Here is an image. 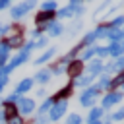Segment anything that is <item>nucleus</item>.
<instances>
[{
    "label": "nucleus",
    "mask_w": 124,
    "mask_h": 124,
    "mask_svg": "<svg viewBox=\"0 0 124 124\" xmlns=\"http://www.w3.org/2000/svg\"><path fill=\"white\" fill-rule=\"evenodd\" d=\"M99 93H101V89H99L97 85H89L87 89H83V91L79 93V105L85 107V108L95 107V103H97V99H99Z\"/></svg>",
    "instance_id": "obj_1"
},
{
    "label": "nucleus",
    "mask_w": 124,
    "mask_h": 124,
    "mask_svg": "<svg viewBox=\"0 0 124 124\" xmlns=\"http://www.w3.org/2000/svg\"><path fill=\"white\" fill-rule=\"evenodd\" d=\"M33 8H35V2H31V0H27V2H19V4H16V6L10 8V17H12L14 21H19V19L25 17V14L31 12Z\"/></svg>",
    "instance_id": "obj_2"
},
{
    "label": "nucleus",
    "mask_w": 124,
    "mask_h": 124,
    "mask_svg": "<svg viewBox=\"0 0 124 124\" xmlns=\"http://www.w3.org/2000/svg\"><path fill=\"white\" fill-rule=\"evenodd\" d=\"M122 99H124V93H122V91H118V89H116V91H108V93L103 95L99 107H101L103 110H108V108H112L114 105H118Z\"/></svg>",
    "instance_id": "obj_3"
},
{
    "label": "nucleus",
    "mask_w": 124,
    "mask_h": 124,
    "mask_svg": "<svg viewBox=\"0 0 124 124\" xmlns=\"http://www.w3.org/2000/svg\"><path fill=\"white\" fill-rule=\"evenodd\" d=\"M27 60H29V52H23V50H19V52H17L14 58H10V60H8V64L4 66V70H2V72H4L6 76H10V74H12L16 68H19V66H21L23 62H27Z\"/></svg>",
    "instance_id": "obj_4"
},
{
    "label": "nucleus",
    "mask_w": 124,
    "mask_h": 124,
    "mask_svg": "<svg viewBox=\"0 0 124 124\" xmlns=\"http://www.w3.org/2000/svg\"><path fill=\"white\" fill-rule=\"evenodd\" d=\"M16 107H17V114H19V116L33 114V112H35V108H37L35 99H31V97H19V99H17V103H16Z\"/></svg>",
    "instance_id": "obj_5"
},
{
    "label": "nucleus",
    "mask_w": 124,
    "mask_h": 124,
    "mask_svg": "<svg viewBox=\"0 0 124 124\" xmlns=\"http://www.w3.org/2000/svg\"><path fill=\"white\" fill-rule=\"evenodd\" d=\"M66 108H68V101H54L50 110H48V120L50 122H58L64 114H66Z\"/></svg>",
    "instance_id": "obj_6"
},
{
    "label": "nucleus",
    "mask_w": 124,
    "mask_h": 124,
    "mask_svg": "<svg viewBox=\"0 0 124 124\" xmlns=\"http://www.w3.org/2000/svg\"><path fill=\"white\" fill-rule=\"evenodd\" d=\"M85 72V64L79 60V58H76V60H72L68 66H66V74L72 78V79H76V78H79L81 74Z\"/></svg>",
    "instance_id": "obj_7"
},
{
    "label": "nucleus",
    "mask_w": 124,
    "mask_h": 124,
    "mask_svg": "<svg viewBox=\"0 0 124 124\" xmlns=\"http://www.w3.org/2000/svg\"><path fill=\"white\" fill-rule=\"evenodd\" d=\"M103 70H105V60H99V58L89 60V62H87V66H85V72H87L89 76H93V78L101 76V74H103Z\"/></svg>",
    "instance_id": "obj_8"
},
{
    "label": "nucleus",
    "mask_w": 124,
    "mask_h": 124,
    "mask_svg": "<svg viewBox=\"0 0 124 124\" xmlns=\"http://www.w3.org/2000/svg\"><path fill=\"white\" fill-rule=\"evenodd\" d=\"M6 41V45H8V48L12 50V48H19L21 50V46L25 45L23 43V33H14V35H8V39H4Z\"/></svg>",
    "instance_id": "obj_9"
},
{
    "label": "nucleus",
    "mask_w": 124,
    "mask_h": 124,
    "mask_svg": "<svg viewBox=\"0 0 124 124\" xmlns=\"http://www.w3.org/2000/svg\"><path fill=\"white\" fill-rule=\"evenodd\" d=\"M54 54H56V46H50V48H46V50H43L35 60H33V64L35 66H41V64H46L48 60H52L54 58Z\"/></svg>",
    "instance_id": "obj_10"
},
{
    "label": "nucleus",
    "mask_w": 124,
    "mask_h": 124,
    "mask_svg": "<svg viewBox=\"0 0 124 124\" xmlns=\"http://www.w3.org/2000/svg\"><path fill=\"white\" fill-rule=\"evenodd\" d=\"M54 17H56V12H39L35 16V23L37 25H48L54 21Z\"/></svg>",
    "instance_id": "obj_11"
},
{
    "label": "nucleus",
    "mask_w": 124,
    "mask_h": 124,
    "mask_svg": "<svg viewBox=\"0 0 124 124\" xmlns=\"http://www.w3.org/2000/svg\"><path fill=\"white\" fill-rule=\"evenodd\" d=\"M93 76H89V74H81L79 78H76V79H72V85L74 87H81V89H87L89 85H93Z\"/></svg>",
    "instance_id": "obj_12"
},
{
    "label": "nucleus",
    "mask_w": 124,
    "mask_h": 124,
    "mask_svg": "<svg viewBox=\"0 0 124 124\" xmlns=\"http://www.w3.org/2000/svg\"><path fill=\"white\" fill-rule=\"evenodd\" d=\"M33 79L31 78H23V79H19L17 81V85H16V89H14V93H17L19 97H23V93H27L31 87H33Z\"/></svg>",
    "instance_id": "obj_13"
},
{
    "label": "nucleus",
    "mask_w": 124,
    "mask_h": 124,
    "mask_svg": "<svg viewBox=\"0 0 124 124\" xmlns=\"http://www.w3.org/2000/svg\"><path fill=\"white\" fill-rule=\"evenodd\" d=\"M33 78H35L33 81H37L39 85H46V83L52 79V72H50L48 68H43V70H39V72H37Z\"/></svg>",
    "instance_id": "obj_14"
},
{
    "label": "nucleus",
    "mask_w": 124,
    "mask_h": 124,
    "mask_svg": "<svg viewBox=\"0 0 124 124\" xmlns=\"http://www.w3.org/2000/svg\"><path fill=\"white\" fill-rule=\"evenodd\" d=\"M108 56L112 58H120L124 56V41H118V43H108Z\"/></svg>",
    "instance_id": "obj_15"
},
{
    "label": "nucleus",
    "mask_w": 124,
    "mask_h": 124,
    "mask_svg": "<svg viewBox=\"0 0 124 124\" xmlns=\"http://www.w3.org/2000/svg\"><path fill=\"white\" fill-rule=\"evenodd\" d=\"M103 116H105V110H103L101 107H91V110L87 112L85 120H87V122H101Z\"/></svg>",
    "instance_id": "obj_16"
},
{
    "label": "nucleus",
    "mask_w": 124,
    "mask_h": 124,
    "mask_svg": "<svg viewBox=\"0 0 124 124\" xmlns=\"http://www.w3.org/2000/svg\"><path fill=\"white\" fill-rule=\"evenodd\" d=\"M46 33H48V37H60L64 33V25L60 21H52L46 25Z\"/></svg>",
    "instance_id": "obj_17"
},
{
    "label": "nucleus",
    "mask_w": 124,
    "mask_h": 124,
    "mask_svg": "<svg viewBox=\"0 0 124 124\" xmlns=\"http://www.w3.org/2000/svg\"><path fill=\"white\" fill-rule=\"evenodd\" d=\"M95 58V46H85V48H81V52H79V60L85 64V62H89V60H93Z\"/></svg>",
    "instance_id": "obj_18"
},
{
    "label": "nucleus",
    "mask_w": 124,
    "mask_h": 124,
    "mask_svg": "<svg viewBox=\"0 0 124 124\" xmlns=\"http://www.w3.org/2000/svg\"><path fill=\"white\" fill-rule=\"evenodd\" d=\"M95 43H97V37H95V31H87L85 35H83V39H81V46L85 48V46H95Z\"/></svg>",
    "instance_id": "obj_19"
},
{
    "label": "nucleus",
    "mask_w": 124,
    "mask_h": 124,
    "mask_svg": "<svg viewBox=\"0 0 124 124\" xmlns=\"http://www.w3.org/2000/svg\"><path fill=\"white\" fill-rule=\"evenodd\" d=\"M110 79H112V76H107V74H101L99 76V81L95 83L101 91H107V89H110Z\"/></svg>",
    "instance_id": "obj_20"
},
{
    "label": "nucleus",
    "mask_w": 124,
    "mask_h": 124,
    "mask_svg": "<svg viewBox=\"0 0 124 124\" xmlns=\"http://www.w3.org/2000/svg\"><path fill=\"white\" fill-rule=\"evenodd\" d=\"M8 60H10V48H8L6 41H0V64L6 66Z\"/></svg>",
    "instance_id": "obj_21"
},
{
    "label": "nucleus",
    "mask_w": 124,
    "mask_h": 124,
    "mask_svg": "<svg viewBox=\"0 0 124 124\" xmlns=\"http://www.w3.org/2000/svg\"><path fill=\"white\" fill-rule=\"evenodd\" d=\"M56 17H58V19H68V17L72 19V17H74V12H72L70 6H62V8L56 10Z\"/></svg>",
    "instance_id": "obj_22"
},
{
    "label": "nucleus",
    "mask_w": 124,
    "mask_h": 124,
    "mask_svg": "<svg viewBox=\"0 0 124 124\" xmlns=\"http://www.w3.org/2000/svg\"><path fill=\"white\" fill-rule=\"evenodd\" d=\"M124 85V70L118 72L112 79H110V91H116V87H122Z\"/></svg>",
    "instance_id": "obj_23"
},
{
    "label": "nucleus",
    "mask_w": 124,
    "mask_h": 124,
    "mask_svg": "<svg viewBox=\"0 0 124 124\" xmlns=\"http://www.w3.org/2000/svg\"><path fill=\"white\" fill-rule=\"evenodd\" d=\"M52 97H48V99H45L43 101V105L39 107V116H46L48 114V110H50V107H52Z\"/></svg>",
    "instance_id": "obj_24"
},
{
    "label": "nucleus",
    "mask_w": 124,
    "mask_h": 124,
    "mask_svg": "<svg viewBox=\"0 0 124 124\" xmlns=\"http://www.w3.org/2000/svg\"><path fill=\"white\" fill-rule=\"evenodd\" d=\"M58 10V2L56 0H48V2H43L41 4V10L39 12H56Z\"/></svg>",
    "instance_id": "obj_25"
},
{
    "label": "nucleus",
    "mask_w": 124,
    "mask_h": 124,
    "mask_svg": "<svg viewBox=\"0 0 124 124\" xmlns=\"http://www.w3.org/2000/svg\"><path fill=\"white\" fill-rule=\"evenodd\" d=\"M93 31H95V37H97V41H99V39H107L108 25H107V23H101V25H99V27H95Z\"/></svg>",
    "instance_id": "obj_26"
},
{
    "label": "nucleus",
    "mask_w": 124,
    "mask_h": 124,
    "mask_svg": "<svg viewBox=\"0 0 124 124\" xmlns=\"http://www.w3.org/2000/svg\"><path fill=\"white\" fill-rule=\"evenodd\" d=\"M107 56H108V46H97V45H95V58L105 60Z\"/></svg>",
    "instance_id": "obj_27"
},
{
    "label": "nucleus",
    "mask_w": 124,
    "mask_h": 124,
    "mask_svg": "<svg viewBox=\"0 0 124 124\" xmlns=\"http://www.w3.org/2000/svg\"><path fill=\"white\" fill-rule=\"evenodd\" d=\"M83 122V118H81V114H78V112H70L68 116H66V124H81Z\"/></svg>",
    "instance_id": "obj_28"
},
{
    "label": "nucleus",
    "mask_w": 124,
    "mask_h": 124,
    "mask_svg": "<svg viewBox=\"0 0 124 124\" xmlns=\"http://www.w3.org/2000/svg\"><path fill=\"white\" fill-rule=\"evenodd\" d=\"M108 118H110V122H120V120H124V107L118 108V110H114L112 114H108Z\"/></svg>",
    "instance_id": "obj_29"
},
{
    "label": "nucleus",
    "mask_w": 124,
    "mask_h": 124,
    "mask_svg": "<svg viewBox=\"0 0 124 124\" xmlns=\"http://www.w3.org/2000/svg\"><path fill=\"white\" fill-rule=\"evenodd\" d=\"M33 43H35V48H45V46H46V43H48V37H45V35H43V37H39V39H37V41H33Z\"/></svg>",
    "instance_id": "obj_30"
},
{
    "label": "nucleus",
    "mask_w": 124,
    "mask_h": 124,
    "mask_svg": "<svg viewBox=\"0 0 124 124\" xmlns=\"http://www.w3.org/2000/svg\"><path fill=\"white\" fill-rule=\"evenodd\" d=\"M79 27H81V21H79V19H76V21H74V23H72V25H70L68 29H64V31H68L70 35H74V33H76V31L79 29Z\"/></svg>",
    "instance_id": "obj_31"
},
{
    "label": "nucleus",
    "mask_w": 124,
    "mask_h": 124,
    "mask_svg": "<svg viewBox=\"0 0 124 124\" xmlns=\"http://www.w3.org/2000/svg\"><path fill=\"white\" fill-rule=\"evenodd\" d=\"M8 81H10V78H8V76H6L4 72H0V93L4 91V87L8 85Z\"/></svg>",
    "instance_id": "obj_32"
},
{
    "label": "nucleus",
    "mask_w": 124,
    "mask_h": 124,
    "mask_svg": "<svg viewBox=\"0 0 124 124\" xmlns=\"http://www.w3.org/2000/svg\"><path fill=\"white\" fill-rule=\"evenodd\" d=\"M6 124H25V122H23V116H19V114H17V116L8 118V120H6Z\"/></svg>",
    "instance_id": "obj_33"
},
{
    "label": "nucleus",
    "mask_w": 124,
    "mask_h": 124,
    "mask_svg": "<svg viewBox=\"0 0 124 124\" xmlns=\"http://www.w3.org/2000/svg\"><path fill=\"white\" fill-rule=\"evenodd\" d=\"M114 68H116V74L124 70V56H120V58H116V60H114Z\"/></svg>",
    "instance_id": "obj_34"
},
{
    "label": "nucleus",
    "mask_w": 124,
    "mask_h": 124,
    "mask_svg": "<svg viewBox=\"0 0 124 124\" xmlns=\"http://www.w3.org/2000/svg\"><path fill=\"white\" fill-rule=\"evenodd\" d=\"M33 124H50V120H48V116H37Z\"/></svg>",
    "instance_id": "obj_35"
},
{
    "label": "nucleus",
    "mask_w": 124,
    "mask_h": 124,
    "mask_svg": "<svg viewBox=\"0 0 124 124\" xmlns=\"http://www.w3.org/2000/svg\"><path fill=\"white\" fill-rule=\"evenodd\" d=\"M6 8H10V0H0V12Z\"/></svg>",
    "instance_id": "obj_36"
},
{
    "label": "nucleus",
    "mask_w": 124,
    "mask_h": 124,
    "mask_svg": "<svg viewBox=\"0 0 124 124\" xmlns=\"http://www.w3.org/2000/svg\"><path fill=\"white\" fill-rule=\"evenodd\" d=\"M0 124H6V114H4L2 108H0Z\"/></svg>",
    "instance_id": "obj_37"
},
{
    "label": "nucleus",
    "mask_w": 124,
    "mask_h": 124,
    "mask_svg": "<svg viewBox=\"0 0 124 124\" xmlns=\"http://www.w3.org/2000/svg\"><path fill=\"white\" fill-rule=\"evenodd\" d=\"M4 35H6V25L0 23V37H4Z\"/></svg>",
    "instance_id": "obj_38"
},
{
    "label": "nucleus",
    "mask_w": 124,
    "mask_h": 124,
    "mask_svg": "<svg viewBox=\"0 0 124 124\" xmlns=\"http://www.w3.org/2000/svg\"><path fill=\"white\" fill-rule=\"evenodd\" d=\"M45 95H46L45 89H39V91H37V97H45Z\"/></svg>",
    "instance_id": "obj_39"
},
{
    "label": "nucleus",
    "mask_w": 124,
    "mask_h": 124,
    "mask_svg": "<svg viewBox=\"0 0 124 124\" xmlns=\"http://www.w3.org/2000/svg\"><path fill=\"white\" fill-rule=\"evenodd\" d=\"M122 89H124V85H122Z\"/></svg>",
    "instance_id": "obj_40"
}]
</instances>
